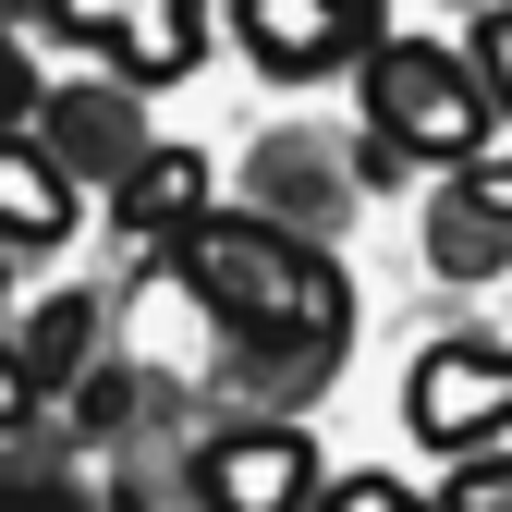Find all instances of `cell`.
I'll use <instances>...</instances> for the list:
<instances>
[{"mask_svg": "<svg viewBox=\"0 0 512 512\" xmlns=\"http://www.w3.org/2000/svg\"><path fill=\"white\" fill-rule=\"evenodd\" d=\"M0 512H74L61 488H37V476H0Z\"/></svg>", "mask_w": 512, "mask_h": 512, "instance_id": "18", "label": "cell"}, {"mask_svg": "<svg viewBox=\"0 0 512 512\" xmlns=\"http://www.w3.org/2000/svg\"><path fill=\"white\" fill-rule=\"evenodd\" d=\"M464 74H476V98H488V110H512V0L488 13V49L464 61Z\"/></svg>", "mask_w": 512, "mask_h": 512, "instance_id": "15", "label": "cell"}, {"mask_svg": "<svg viewBox=\"0 0 512 512\" xmlns=\"http://www.w3.org/2000/svg\"><path fill=\"white\" fill-rule=\"evenodd\" d=\"M74 232V171L37 135H0V244H61Z\"/></svg>", "mask_w": 512, "mask_h": 512, "instance_id": "9", "label": "cell"}, {"mask_svg": "<svg viewBox=\"0 0 512 512\" xmlns=\"http://www.w3.org/2000/svg\"><path fill=\"white\" fill-rule=\"evenodd\" d=\"M366 61V135H378V171L391 159H476L488 147V98L452 49L427 37H391V49H354Z\"/></svg>", "mask_w": 512, "mask_h": 512, "instance_id": "2", "label": "cell"}, {"mask_svg": "<svg viewBox=\"0 0 512 512\" xmlns=\"http://www.w3.org/2000/svg\"><path fill=\"white\" fill-rule=\"evenodd\" d=\"M171 244H183V281H196V305L220 317V330L269 342V354H330V342L354 330L342 269H330L317 244H293L281 220H220V208H196Z\"/></svg>", "mask_w": 512, "mask_h": 512, "instance_id": "1", "label": "cell"}, {"mask_svg": "<svg viewBox=\"0 0 512 512\" xmlns=\"http://www.w3.org/2000/svg\"><path fill=\"white\" fill-rule=\"evenodd\" d=\"M49 25L110 61V86H183L208 61V0H49Z\"/></svg>", "mask_w": 512, "mask_h": 512, "instance_id": "3", "label": "cell"}, {"mask_svg": "<svg viewBox=\"0 0 512 512\" xmlns=\"http://www.w3.org/2000/svg\"><path fill=\"white\" fill-rule=\"evenodd\" d=\"M232 25H244V49L269 61V74L317 86V74H342L366 49V0H232Z\"/></svg>", "mask_w": 512, "mask_h": 512, "instance_id": "6", "label": "cell"}, {"mask_svg": "<svg viewBox=\"0 0 512 512\" xmlns=\"http://www.w3.org/2000/svg\"><path fill=\"white\" fill-rule=\"evenodd\" d=\"M196 208H208V159L196 147H135L110 171V220L122 232H183Z\"/></svg>", "mask_w": 512, "mask_h": 512, "instance_id": "8", "label": "cell"}, {"mask_svg": "<svg viewBox=\"0 0 512 512\" xmlns=\"http://www.w3.org/2000/svg\"><path fill=\"white\" fill-rule=\"evenodd\" d=\"M427 269H439V281H488V269H512V232L476 220L464 196H439V208H427Z\"/></svg>", "mask_w": 512, "mask_h": 512, "instance_id": "11", "label": "cell"}, {"mask_svg": "<svg viewBox=\"0 0 512 512\" xmlns=\"http://www.w3.org/2000/svg\"><path fill=\"white\" fill-rule=\"evenodd\" d=\"M427 512H512V452L488 439V452H452V488H439Z\"/></svg>", "mask_w": 512, "mask_h": 512, "instance_id": "12", "label": "cell"}, {"mask_svg": "<svg viewBox=\"0 0 512 512\" xmlns=\"http://www.w3.org/2000/svg\"><path fill=\"white\" fill-rule=\"evenodd\" d=\"M25 415H37V378H25L13 342H0V427H25Z\"/></svg>", "mask_w": 512, "mask_h": 512, "instance_id": "17", "label": "cell"}, {"mask_svg": "<svg viewBox=\"0 0 512 512\" xmlns=\"http://www.w3.org/2000/svg\"><path fill=\"white\" fill-rule=\"evenodd\" d=\"M305 512H427V500H415L403 476H342V488H317Z\"/></svg>", "mask_w": 512, "mask_h": 512, "instance_id": "13", "label": "cell"}, {"mask_svg": "<svg viewBox=\"0 0 512 512\" xmlns=\"http://www.w3.org/2000/svg\"><path fill=\"white\" fill-rule=\"evenodd\" d=\"M196 500L208 512H305L317 500V439L305 427H220L196 452Z\"/></svg>", "mask_w": 512, "mask_h": 512, "instance_id": "5", "label": "cell"}, {"mask_svg": "<svg viewBox=\"0 0 512 512\" xmlns=\"http://www.w3.org/2000/svg\"><path fill=\"white\" fill-rule=\"evenodd\" d=\"M403 415H415L427 452H488V439L512 427V354L500 342H427Z\"/></svg>", "mask_w": 512, "mask_h": 512, "instance_id": "4", "label": "cell"}, {"mask_svg": "<svg viewBox=\"0 0 512 512\" xmlns=\"http://www.w3.org/2000/svg\"><path fill=\"white\" fill-rule=\"evenodd\" d=\"M86 342H98V293H49L25 330H13V354H25L37 391H49V378H74V366H86Z\"/></svg>", "mask_w": 512, "mask_h": 512, "instance_id": "10", "label": "cell"}, {"mask_svg": "<svg viewBox=\"0 0 512 512\" xmlns=\"http://www.w3.org/2000/svg\"><path fill=\"white\" fill-rule=\"evenodd\" d=\"M452 196H464L476 220H500V232H512V159H488V147H476V159H464V183H452Z\"/></svg>", "mask_w": 512, "mask_h": 512, "instance_id": "14", "label": "cell"}, {"mask_svg": "<svg viewBox=\"0 0 512 512\" xmlns=\"http://www.w3.org/2000/svg\"><path fill=\"white\" fill-rule=\"evenodd\" d=\"M0 25H13V0H0Z\"/></svg>", "mask_w": 512, "mask_h": 512, "instance_id": "19", "label": "cell"}, {"mask_svg": "<svg viewBox=\"0 0 512 512\" xmlns=\"http://www.w3.org/2000/svg\"><path fill=\"white\" fill-rule=\"evenodd\" d=\"M37 147L61 171H122L147 147V122H135V86H37Z\"/></svg>", "mask_w": 512, "mask_h": 512, "instance_id": "7", "label": "cell"}, {"mask_svg": "<svg viewBox=\"0 0 512 512\" xmlns=\"http://www.w3.org/2000/svg\"><path fill=\"white\" fill-rule=\"evenodd\" d=\"M13 122H37V74H25V49L0 37V135H13Z\"/></svg>", "mask_w": 512, "mask_h": 512, "instance_id": "16", "label": "cell"}]
</instances>
